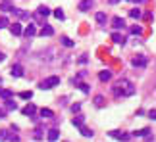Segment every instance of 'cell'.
I'll list each match as a JSON object with an SVG mask.
<instances>
[{"label": "cell", "mask_w": 156, "mask_h": 142, "mask_svg": "<svg viewBox=\"0 0 156 142\" xmlns=\"http://www.w3.org/2000/svg\"><path fill=\"white\" fill-rule=\"evenodd\" d=\"M60 42H62L64 46H68V48H71V46L75 44L73 40H71V39H68V37H62V39H60Z\"/></svg>", "instance_id": "603a6c76"}, {"label": "cell", "mask_w": 156, "mask_h": 142, "mask_svg": "<svg viewBox=\"0 0 156 142\" xmlns=\"http://www.w3.org/2000/svg\"><path fill=\"white\" fill-rule=\"evenodd\" d=\"M94 104H97V106H102L104 104V96H97V98H94Z\"/></svg>", "instance_id": "1f68e13d"}, {"label": "cell", "mask_w": 156, "mask_h": 142, "mask_svg": "<svg viewBox=\"0 0 156 142\" xmlns=\"http://www.w3.org/2000/svg\"><path fill=\"white\" fill-rule=\"evenodd\" d=\"M6 140H20V137H17L16 133H10V131H8V134H6Z\"/></svg>", "instance_id": "484cf974"}, {"label": "cell", "mask_w": 156, "mask_h": 142, "mask_svg": "<svg viewBox=\"0 0 156 142\" xmlns=\"http://www.w3.org/2000/svg\"><path fill=\"white\" fill-rule=\"evenodd\" d=\"M108 134H110L112 138H119V140H129L131 138L129 133H122V131H108Z\"/></svg>", "instance_id": "277c9868"}, {"label": "cell", "mask_w": 156, "mask_h": 142, "mask_svg": "<svg viewBox=\"0 0 156 142\" xmlns=\"http://www.w3.org/2000/svg\"><path fill=\"white\" fill-rule=\"evenodd\" d=\"M87 60H89L87 56H81V58H79V63H87Z\"/></svg>", "instance_id": "d590c367"}, {"label": "cell", "mask_w": 156, "mask_h": 142, "mask_svg": "<svg viewBox=\"0 0 156 142\" xmlns=\"http://www.w3.org/2000/svg\"><path fill=\"white\" fill-rule=\"evenodd\" d=\"M21 33L25 35L27 39H31V37H35V33H37V29H35V25H33V23H29V25H27V29H25V31H21Z\"/></svg>", "instance_id": "9c48e42d"}, {"label": "cell", "mask_w": 156, "mask_h": 142, "mask_svg": "<svg viewBox=\"0 0 156 142\" xmlns=\"http://www.w3.org/2000/svg\"><path fill=\"white\" fill-rule=\"evenodd\" d=\"M4 117H6V111H4V110H0V119H4Z\"/></svg>", "instance_id": "8d00e7d4"}, {"label": "cell", "mask_w": 156, "mask_h": 142, "mask_svg": "<svg viewBox=\"0 0 156 142\" xmlns=\"http://www.w3.org/2000/svg\"><path fill=\"white\" fill-rule=\"evenodd\" d=\"M4 60H6V56L2 54V52H0V62H4Z\"/></svg>", "instance_id": "74e56055"}, {"label": "cell", "mask_w": 156, "mask_h": 142, "mask_svg": "<svg viewBox=\"0 0 156 142\" xmlns=\"http://www.w3.org/2000/svg\"><path fill=\"white\" fill-rule=\"evenodd\" d=\"M133 2H137V4H141V2H145V0H133Z\"/></svg>", "instance_id": "f35d334b"}, {"label": "cell", "mask_w": 156, "mask_h": 142, "mask_svg": "<svg viewBox=\"0 0 156 142\" xmlns=\"http://www.w3.org/2000/svg\"><path fill=\"white\" fill-rule=\"evenodd\" d=\"M77 8H79V12H87V10H91V8H93V0H81Z\"/></svg>", "instance_id": "8992f818"}, {"label": "cell", "mask_w": 156, "mask_h": 142, "mask_svg": "<svg viewBox=\"0 0 156 142\" xmlns=\"http://www.w3.org/2000/svg\"><path fill=\"white\" fill-rule=\"evenodd\" d=\"M112 27H114V29H123V27H125V21L122 19V17L116 15V17L112 19Z\"/></svg>", "instance_id": "30bf717a"}, {"label": "cell", "mask_w": 156, "mask_h": 142, "mask_svg": "<svg viewBox=\"0 0 156 142\" xmlns=\"http://www.w3.org/2000/svg\"><path fill=\"white\" fill-rule=\"evenodd\" d=\"M54 35V29L50 25H46V23H43V29H41V37H52Z\"/></svg>", "instance_id": "52a82bcc"}, {"label": "cell", "mask_w": 156, "mask_h": 142, "mask_svg": "<svg viewBox=\"0 0 156 142\" xmlns=\"http://www.w3.org/2000/svg\"><path fill=\"white\" fill-rule=\"evenodd\" d=\"M12 8H14V6H12L10 2H0V10L2 12H12Z\"/></svg>", "instance_id": "d4e9b609"}, {"label": "cell", "mask_w": 156, "mask_h": 142, "mask_svg": "<svg viewBox=\"0 0 156 142\" xmlns=\"http://www.w3.org/2000/svg\"><path fill=\"white\" fill-rule=\"evenodd\" d=\"M129 15L133 17V19H139V17H141V10H139V8H133V10H129Z\"/></svg>", "instance_id": "cb8c5ba5"}, {"label": "cell", "mask_w": 156, "mask_h": 142, "mask_svg": "<svg viewBox=\"0 0 156 142\" xmlns=\"http://www.w3.org/2000/svg\"><path fill=\"white\" fill-rule=\"evenodd\" d=\"M94 19H97V23H100V25H104V23H106V14H104V12H97Z\"/></svg>", "instance_id": "ac0fdd59"}, {"label": "cell", "mask_w": 156, "mask_h": 142, "mask_svg": "<svg viewBox=\"0 0 156 142\" xmlns=\"http://www.w3.org/2000/svg\"><path fill=\"white\" fill-rule=\"evenodd\" d=\"M0 85H2V79H0Z\"/></svg>", "instance_id": "60d3db41"}, {"label": "cell", "mask_w": 156, "mask_h": 142, "mask_svg": "<svg viewBox=\"0 0 156 142\" xmlns=\"http://www.w3.org/2000/svg\"><path fill=\"white\" fill-rule=\"evenodd\" d=\"M79 131H81L83 137H87V138H93V134H94V133L91 131V129H87L85 125H81V127H79Z\"/></svg>", "instance_id": "e0dca14e"}, {"label": "cell", "mask_w": 156, "mask_h": 142, "mask_svg": "<svg viewBox=\"0 0 156 142\" xmlns=\"http://www.w3.org/2000/svg\"><path fill=\"white\" fill-rule=\"evenodd\" d=\"M50 15V8H46V6H39L37 8V17H46Z\"/></svg>", "instance_id": "8fae6325"}, {"label": "cell", "mask_w": 156, "mask_h": 142, "mask_svg": "<svg viewBox=\"0 0 156 142\" xmlns=\"http://www.w3.org/2000/svg\"><path fill=\"white\" fill-rule=\"evenodd\" d=\"M20 96H21V98H25V100H29V98H33V92H31V90H25V92H21Z\"/></svg>", "instance_id": "f1b7e54d"}, {"label": "cell", "mask_w": 156, "mask_h": 142, "mask_svg": "<svg viewBox=\"0 0 156 142\" xmlns=\"http://www.w3.org/2000/svg\"><path fill=\"white\" fill-rule=\"evenodd\" d=\"M131 63H133V67H137V69H143V67H147L148 60H147L145 56H137V58H133V60H131Z\"/></svg>", "instance_id": "3957f363"}, {"label": "cell", "mask_w": 156, "mask_h": 142, "mask_svg": "<svg viewBox=\"0 0 156 142\" xmlns=\"http://www.w3.org/2000/svg\"><path fill=\"white\" fill-rule=\"evenodd\" d=\"M6 134H8L6 129H4V131H0V140H6Z\"/></svg>", "instance_id": "e575fe53"}, {"label": "cell", "mask_w": 156, "mask_h": 142, "mask_svg": "<svg viewBox=\"0 0 156 142\" xmlns=\"http://www.w3.org/2000/svg\"><path fill=\"white\" fill-rule=\"evenodd\" d=\"M4 106H6V110H10V111H16V110H17V104H16L12 98H8V100H6V102H4Z\"/></svg>", "instance_id": "9a60e30c"}, {"label": "cell", "mask_w": 156, "mask_h": 142, "mask_svg": "<svg viewBox=\"0 0 156 142\" xmlns=\"http://www.w3.org/2000/svg\"><path fill=\"white\" fill-rule=\"evenodd\" d=\"M112 92L116 98H127L135 94V85L129 79H119L116 85H112Z\"/></svg>", "instance_id": "6da1fadb"}, {"label": "cell", "mask_w": 156, "mask_h": 142, "mask_svg": "<svg viewBox=\"0 0 156 142\" xmlns=\"http://www.w3.org/2000/svg\"><path fill=\"white\" fill-rule=\"evenodd\" d=\"M8 17H0V29H6V27H8Z\"/></svg>", "instance_id": "4316f807"}, {"label": "cell", "mask_w": 156, "mask_h": 142, "mask_svg": "<svg viewBox=\"0 0 156 142\" xmlns=\"http://www.w3.org/2000/svg\"><path fill=\"white\" fill-rule=\"evenodd\" d=\"M131 33H133V35H143V29L137 27V25H133V27H131Z\"/></svg>", "instance_id": "f546056e"}, {"label": "cell", "mask_w": 156, "mask_h": 142, "mask_svg": "<svg viewBox=\"0 0 156 142\" xmlns=\"http://www.w3.org/2000/svg\"><path fill=\"white\" fill-rule=\"evenodd\" d=\"M10 29H12V35H16V37H20V35H21V31H23L20 23H14V25H12Z\"/></svg>", "instance_id": "ffe728a7"}, {"label": "cell", "mask_w": 156, "mask_h": 142, "mask_svg": "<svg viewBox=\"0 0 156 142\" xmlns=\"http://www.w3.org/2000/svg\"><path fill=\"white\" fill-rule=\"evenodd\" d=\"M148 117H151V119H154V121H156V110H151V111H148Z\"/></svg>", "instance_id": "836d02e7"}, {"label": "cell", "mask_w": 156, "mask_h": 142, "mask_svg": "<svg viewBox=\"0 0 156 142\" xmlns=\"http://www.w3.org/2000/svg\"><path fill=\"white\" fill-rule=\"evenodd\" d=\"M75 86H79V88H81V90L85 92V94H89V92H91V86H89V85H85V83H77V81H75Z\"/></svg>", "instance_id": "7402d4cb"}, {"label": "cell", "mask_w": 156, "mask_h": 142, "mask_svg": "<svg viewBox=\"0 0 156 142\" xmlns=\"http://www.w3.org/2000/svg\"><path fill=\"white\" fill-rule=\"evenodd\" d=\"M79 110H81V104H73V106H71V111H73V113H77Z\"/></svg>", "instance_id": "d6a6232c"}, {"label": "cell", "mask_w": 156, "mask_h": 142, "mask_svg": "<svg viewBox=\"0 0 156 142\" xmlns=\"http://www.w3.org/2000/svg\"><path fill=\"white\" fill-rule=\"evenodd\" d=\"M56 85H60V77H46V79H43L41 81V85H39V88H43V90H50V88H54Z\"/></svg>", "instance_id": "7a4b0ae2"}, {"label": "cell", "mask_w": 156, "mask_h": 142, "mask_svg": "<svg viewBox=\"0 0 156 142\" xmlns=\"http://www.w3.org/2000/svg\"><path fill=\"white\" fill-rule=\"evenodd\" d=\"M33 138H37V140H41V138H43V133H41V129H35V133H33Z\"/></svg>", "instance_id": "4dcf8cb0"}, {"label": "cell", "mask_w": 156, "mask_h": 142, "mask_svg": "<svg viewBox=\"0 0 156 142\" xmlns=\"http://www.w3.org/2000/svg\"><path fill=\"white\" fill-rule=\"evenodd\" d=\"M98 79L102 81V83H108V81L112 79V73H110V71H100V73H98Z\"/></svg>", "instance_id": "5bb4252c"}, {"label": "cell", "mask_w": 156, "mask_h": 142, "mask_svg": "<svg viewBox=\"0 0 156 142\" xmlns=\"http://www.w3.org/2000/svg\"><path fill=\"white\" fill-rule=\"evenodd\" d=\"M112 40H114L116 44H125V39H123L119 33H112Z\"/></svg>", "instance_id": "d6986e66"}, {"label": "cell", "mask_w": 156, "mask_h": 142, "mask_svg": "<svg viewBox=\"0 0 156 142\" xmlns=\"http://www.w3.org/2000/svg\"><path fill=\"white\" fill-rule=\"evenodd\" d=\"M0 98H2V100L14 98V92H12V90H8V88H0Z\"/></svg>", "instance_id": "4fadbf2b"}, {"label": "cell", "mask_w": 156, "mask_h": 142, "mask_svg": "<svg viewBox=\"0 0 156 142\" xmlns=\"http://www.w3.org/2000/svg\"><path fill=\"white\" fill-rule=\"evenodd\" d=\"M58 137H60V131H58V129H50V131H48V140H58Z\"/></svg>", "instance_id": "44dd1931"}, {"label": "cell", "mask_w": 156, "mask_h": 142, "mask_svg": "<svg viewBox=\"0 0 156 142\" xmlns=\"http://www.w3.org/2000/svg\"><path fill=\"white\" fill-rule=\"evenodd\" d=\"M54 15H56V17H58V19H64V17H66V15H64V12H62V8H58V10H54Z\"/></svg>", "instance_id": "83f0119b"}, {"label": "cell", "mask_w": 156, "mask_h": 142, "mask_svg": "<svg viewBox=\"0 0 156 142\" xmlns=\"http://www.w3.org/2000/svg\"><path fill=\"white\" fill-rule=\"evenodd\" d=\"M39 113H41V117H43V119H52V117H54V111L48 110V108H43Z\"/></svg>", "instance_id": "7c38bea8"}, {"label": "cell", "mask_w": 156, "mask_h": 142, "mask_svg": "<svg viewBox=\"0 0 156 142\" xmlns=\"http://www.w3.org/2000/svg\"><path fill=\"white\" fill-rule=\"evenodd\" d=\"M21 113H23V115H29V117H33V119H35V113H37V108H35V104H27L25 108L21 110Z\"/></svg>", "instance_id": "5b68a950"}, {"label": "cell", "mask_w": 156, "mask_h": 142, "mask_svg": "<svg viewBox=\"0 0 156 142\" xmlns=\"http://www.w3.org/2000/svg\"><path fill=\"white\" fill-rule=\"evenodd\" d=\"M12 77H23V67L20 66V63H16V66H12Z\"/></svg>", "instance_id": "ba28073f"}, {"label": "cell", "mask_w": 156, "mask_h": 142, "mask_svg": "<svg viewBox=\"0 0 156 142\" xmlns=\"http://www.w3.org/2000/svg\"><path fill=\"white\" fill-rule=\"evenodd\" d=\"M116 2H119V0H110V4H116Z\"/></svg>", "instance_id": "ab89813d"}, {"label": "cell", "mask_w": 156, "mask_h": 142, "mask_svg": "<svg viewBox=\"0 0 156 142\" xmlns=\"http://www.w3.org/2000/svg\"><path fill=\"white\" fill-rule=\"evenodd\" d=\"M83 123H85V115H77V117H73L71 125H73V127H81Z\"/></svg>", "instance_id": "2e32d148"}]
</instances>
